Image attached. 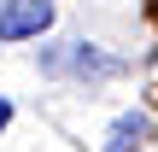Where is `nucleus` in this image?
<instances>
[{
  "label": "nucleus",
  "mask_w": 158,
  "mask_h": 152,
  "mask_svg": "<svg viewBox=\"0 0 158 152\" xmlns=\"http://www.w3.org/2000/svg\"><path fill=\"white\" fill-rule=\"evenodd\" d=\"M53 23V0H0V41H29Z\"/></svg>",
  "instance_id": "1"
},
{
  "label": "nucleus",
  "mask_w": 158,
  "mask_h": 152,
  "mask_svg": "<svg viewBox=\"0 0 158 152\" xmlns=\"http://www.w3.org/2000/svg\"><path fill=\"white\" fill-rule=\"evenodd\" d=\"M141 135H147V111H129V117H117V123H111L106 152H135V146H141Z\"/></svg>",
  "instance_id": "2"
},
{
  "label": "nucleus",
  "mask_w": 158,
  "mask_h": 152,
  "mask_svg": "<svg viewBox=\"0 0 158 152\" xmlns=\"http://www.w3.org/2000/svg\"><path fill=\"white\" fill-rule=\"evenodd\" d=\"M6 123H12V105H6V100H0V129H6Z\"/></svg>",
  "instance_id": "3"
}]
</instances>
